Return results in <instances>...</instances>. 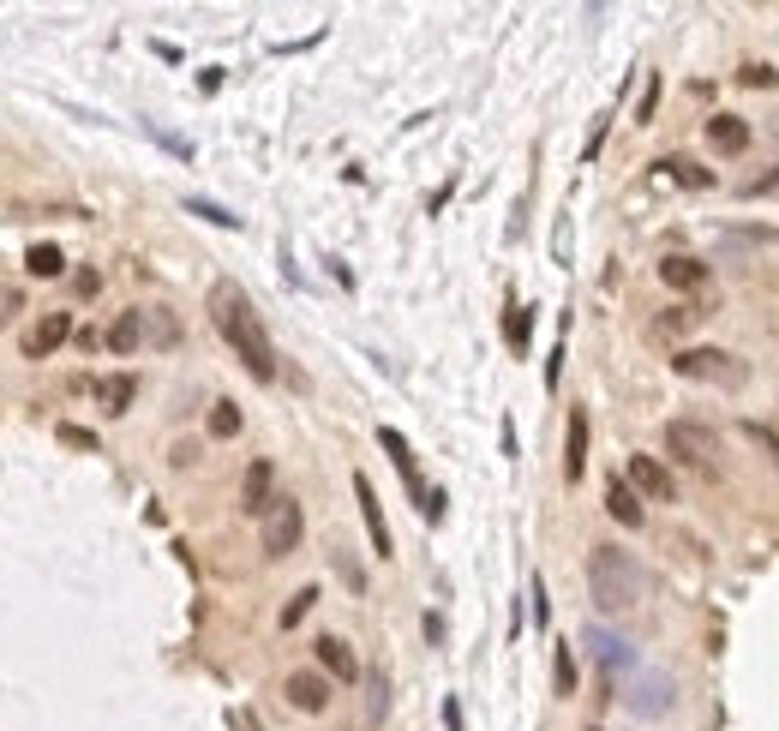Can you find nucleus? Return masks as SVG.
Instances as JSON below:
<instances>
[{
    "label": "nucleus",
    "instance_id": "f257e3e1",
    "mask_svg": "<svg viewBox=\"0 0 779 731\" xmlns=\"http://www.w3.org/2000/svg\"><path fill=\"white\" fill-rule=\"evenodd\" d=\"M210 318H216V330H222V342L234 348V360L258 378V384H270L276 378V348H270V336H264V318L252 312V300H246V288L240 282H216L210 288Z\"/></svg>",
    "mask_w": 779,
    "mask_h": 731
},
{
    "label": "nucleus",
    "instance_id": "f03ea898",
    "mask_svg": "<svg viewBox=\"0 0 779 731\" xmlns=\"http://www.w3.org/2000/svg\"><path fill=\"white\" fill-rule=\"evenodd\" d=\"M588 594H594V606H600L606 618H624V612L642 606L648 576H642V564H636L624 546H594V552H588Z\"/></svg>",
    "mask_w": 779,
    "mask_h": 731
},
{
    "label": "nucleus",
    "instance_id": "7ed1b4c3",
    "mask_svg": "<svg viewBox=\"0 0 779 731\" xmlns=\"http://www.w3.org/2000/svg\"><path fill=\"white\" fill-rule=\"evenodd\" d=\"M672 372L690 378V384H726V390H738V384L750 378L744 360H732L726 348H684V354L672 360Z\"/></svg>",
    "mask_w": 779,
    "mask_h": 731
},
{
    "label": "nucleus",
    "instance_id": "20e7f679",
    "mask_svg": "<svg viewBox=\"0 0 779 731\" xmlns=\"http://www.w3.org/2000/svg\"><path fill=\"white\" fill-rule=\"evenodd\" d=\"M300 534H306V510H300V498H270V510H264V558H288V552H300Z\"/></svg>",
    "mask_w": 779,
    "mask_h": 731
},
{
    "label": "nucleus",
    "instance_id": "39448f33",
    "mask_svg": "<svg viewBox=\"0 0 779 731\" xmlns=\"http://www.w3.org/2000/svg\"><path fill=\"white\" fill-rule=\"evenodd\" d=\"M666 450H672L678 462H690V468H714L720 438H714L708 426H696V420H672V426H666Z\"/></svg>",
    "mask_w": 779,
    "mask_h": 731
},
{
    "label": "nucleus",
    "instance_id": "423d86ee",
    "mask_svg": "<svg viewBox=\"0 0 779 731\" xmlns=\"http://www.w3.org/2000/svg\"><path fill=\"white\" fill-rule=\"evenodd\" d=\"M624 480H630V492H636V498H660V504H672V498H678V480L666 474V462H660V456H630Z\"/></svg>",
    "mask_w": 779,
    "mask_h": 731
},
{
    "label": "nucleus",
    "instance_id": "0eeeda50",
    "mask_svg": "<svg viewBox=\"0 0 779 731\" xmlns=\"http://www.w3.org/2000/svg\"><path fill=\"white\" fill-rule=\"evenodd\" d=\"M624 702H630V714L660 720V714H672V702H678V696H672V678H666V672H642V678L630 684V696H624Z\"/></svg>",
    "mask_w": 779,
    "mask_h": 731
},
{
    "label": "nucleus",
    "instance_id": "6e6552de",
    "mask_svg": "<svg viewBox=\"0 0 779 731\" xmlns=\"http://www.w3.org/2000/svg\"><path fill=\"white\" fill-rule=\"evenodd\" d=\"M66 336H72V312H42V318L24 330V360H48Z\"/></svg>",
    "mask_w": 779,
    "mask_h": 731
},
{
    "label": "nucleus",
    "instance_id": "1a4fd4ad",
    "mask_svg": "<svg viewBox=\"0 0 779 731\" xmlns=\"http://www.w3.org/2000/svg\"><path fill=\"white\" fill-rule=\"evenodd\" d=\"M282 696H288L300 714H324V708H330V678H324V672H288Z\"/></svg>",
    "mask_w": 779,
    "mask_h": 731
},
{
    "label": "nucleus",
    "instance_id": "9d476101",
    "mask_svg": "<svg viewBox=\"0 0 779 731\" xmlns=\"http://www.w3.org/2000/svg\"><path fill=\"white\" fill-rule=\"evenodd\" d=\"M660 282L678 288V294H696V288L708 282V264L690 258V252H666V258H660Z\"/></svg>",
    "mask_w": 779,
    "mask_h": 731
},
{
    "label": "nucleus",
    "instance_id": "9b49d317",
    "mask_svg": "<svg viewBox=\"0 0 779 731\" xmlns=\"http://www.w3.org/2000/svg\"><path fill=\"white\" fill-rule=\"evenodd\" d=\"M270 486H276V468L258 456V462L240 474V510H246V516H264V510H270Z\"/></svg>",
    "mask_w": 779,
    "mask_h": 731
},
{
    "label": "nucleus",
    "instance_id": "f8f14e48",
    "mask_svg": "<svg viewBox=\"0 0 779 731\" xmlns=\"http://www.w3.org/2000/svg\"><path fill=\"white\" fill-rule=\"evenodd\" d=\"M354 498H360V516H366V534H372V552H378V558H390L396 546H390V528H384V510H378V492H372V480H366V474H354Z\"/></svg>",
    "mask_w": 779,
    "mask_h": 731
},
{
    "label": "nucleus",
    "instance_id": "ddd939ff",
    "mask_svg": "<svg viewBox=\"0 0 779 731\" xmlns=\"http://www.w3.org/2000/svg\"><path fill=\"white\" fill-rule=\"evenodd\" d=\"M318 666H324V678H336V684H360V660H354V648H348L342 636H318Z\"/></svg>",
    "mask_w": 779,
    "mask_h": 731
},
{
    "label": "nucleus",
    "instance_id": "4468645a",
    "mask_svg": "<svg viewBox=\"0 0 779 731\" xmlns=\"http://www.w3.org/2000/svg\"><path fill=\"white\" fill-rule=\"evenodd\" d=\"M708 144H714L720 156H744V150H750V120H744V114H714V120H708Z\"/></svg>",
    "mask_w": 779,
    "mask_h": 731
},
{
    "label": "nucleus",
    "instance_id": "2eb2a0df",
    "mask_svg": "<svg viewBox=\"0 0 779 731\" xmlns=\"http://www.w3.org/2000/svg\"><path fill=\"white\" fill-rule=\"evenodd\" d=\"M588 474V408H570V432H564V480Z\"/></svg>",
    "mask_w": 779,
    "mask_h": 731
},
{
    "label": "nucleus",
    "instance_id": "dca6fc26",
    "mask_svg": "<svg viewBox=\"0 0 779 731\" xmlns=\"http://www.w3.org/2000/svg\"><path fill=\"white\" fill-rule=\"evenodd\" d=\"M606 516H612L618 528H642V522H648L642 498H636V492H630V480H618V474L606 480Z\"/></svg>",
    "mask_w": 779,
    "mask_h": 731
},
{
    "label": "nucleus",
    "instance_id": "f3484780",
    "mask_svg": "<svg viewBox=\"0 0 779 731\" xmlns=\"http://www.w3.org/2000/svg\"><path fill=\"white\" fill-rule=\"evenodd\" d=\"M582 642L594 648V660H600L606 672H636V654H630V642H624V636H612V630H600V624H594Z\"/></svg>",
    "mask_w": 779,
    "mask_h": 731
},
{
    "label": "nucleus",
    "instance_id": "a211bd4d",
    "mask_svg": "<svg viewBox=\"0 0 779 731\" xmlns=\"http://www.w3.org/2000/svg\"><path fill=\"white\" fill-rule=\"evenodd\" d=\"M378 444L390 450V462H396V474H402V480H408V486H414V492L426 498V486H420V474H414V450H408V438H402L396 426H378Z\"/></svg>",
    "mask_w": 779,
    "mask_h": 731
},
{
    "label": "nucleus",
    "instance_id": "6ab92c4d",
    "mask_svg": "<svg viewBox=\"0 0 779 731\" xmlns=\"http://www.w3.org/2000/svg\"><path fill=\"white\" fill-rule=\"evenodd\" d=\"M24 264H30V276H42V282H54V276L66 270V252H60L54 240H42V246H30V252H24Z\"/></svg>",
    "mask_w": 779,
    "mask_h": 731
},
{
    "label": "nucleus",
    "instance_id": "aec40b11",
    "mask_svg": "<svg viewBox=\"0 0 779 731\" xmlns=\"http://www.w3.org/2000/svg\"><path fill=\"white\" fill-rule=\"evenodd\" d=\"M138 336H144V312H120V318L108 324V348H114V354H132Z\"/></svg>",
    "mask_w": 779,
    "mask_h": 731
},
{
    "label": "nucleus",
    "instance_id": "412c9836",
    "mask_svg": "<svg viewBox=\"0 0 779 731\" xmlns=\"http://www.w3.org/2000/svg\"><path fill=\"white\" fill-rule=\"evenodd\" d=\"M660 168H666V174H672L678 186H696V192H702V186H714V174H708V168H696L690 156H666Z\"/></svg>",
    "mask_w": 779,
    "mask_h": 731
},
{
    "label": "nucleus",
    "instance_id": "4be33fe9",
    "mask_svg": "<svg viewBox=\"0 0 779 731\" xmlns=\"http://www.w3.org/2000/svg\"><path fill=\"white\" fill-rule=\"evenodd\" d=\"M132 390H138V384H132V378L120 372V378H102V384H96V402H102L108 414H120V408L132 402Z\"/></svg>",
    "mask_w": 779,
    "mask_h": 731
},
{
    "label": "nucleus",
    "instance_id": "5701e85b",
    "mask_svg": "<svg viewBox=\"0 0 779 731\" xmlns=\"http://www.w3.org/2000/svg\"><path fill=\"white\" fill-rule=\"evenodd\" d=\"M204 426H210V438H240V426H246V414H240L234 402H216Z\"/></svg>",
    "mask_w": 779,
    "mask_h": 731
},
{
    "label": "nucleus",
    "instance_id": "b1692460",
    "mask_svg": "<svg viewBox=\"0 0 779 731\" xmlns=\"http://www.w3.org/2000/svg\"><path fill=\"white\" fill-rule=\"evenodd\" d=\"M504 330H510V348L522 354V348H528V330H534V318H528V306H510V318H504Z\"/></svg>",
    "mask_w": 779,
    "mask_h": 731
},
{
    "label": "nucleus",
    "instance_id": "393cba45",
    "mask_svg": "<svg viewBox=\"0 0 779 731\" xmlns=\"http://www.w3.org/2000/svg\"><path fill=\"white\" fill-rule=\"evenodd\" d=\"M312 606H318V588H300V594H294V600L282 606V630H294V624H300V618H306Z\"/></svg>",
    "mask_w": 779,
    "mask_h": 731
},
{
    "label": "nucleus",
    "instance_id": "a878e982",
    "mask_svg": "<svg viewBox=\"0 0 779 731\" xmlns=\"http://www.w3.org/2000/svg\"><path fill=\"white\" fill-rule=\"evenodd\" d=\"M186 210L192 216H204V222H222V228H240V216H228L222 204H210V198H186Z\"/></svg>",
    "mask_w": 779,
    "mask_h": 731
},
{
    "label": "nucleus",
    "instance_id": "bb28decb",
    "mask_svg": "<svg viewBox=\"0 0 779 731\" xmlns=\"http://www.w3.org/2000/svg\"><path fill=\"white\" fill-rule=\"evenodd\" d=\"M558 696H576V654L558 648Z\"/></svg>",
    "mask_w": 779,
    "mask_h": 731
},
{
    "label": "nucleus",
    "instance_id": "cd10ccee",
    "mask_svg": "<svg viewBox=\"0 0 779 731\" xmlns=\"http://www.w3.org/2000/svg\"><path fill=\"white\" fill-rule=\"evenodd\" d=\"M774 78H779L774 66H744V72H738V84H750V90H768Z\"/></svg>",
    "mask_w": 779,
    "mask_h": 731
},
{
    "label": "nucleus",
    "instance_id": "c85d7f7f",
    "mask_svg": "<svg viewBox=\"0 0 779 731\" xmlns=\"http://www.w3.org/2000/svg\"><path fill=\"white\" fill-rule=\"evenodd\" d=\"M690 318H696V312H684V306H672V312H666V318H660L654 330H660V336H678V330H684Z\"/></svg>",
    "mask_w": 779,
    "mask_h": 731
},
{
    "label": "nucleus",
    "instance_id": "c756f323",
    "mask_svg": "<svg viewBox=\"0 0 779 731\" xmlns=\"http://www.w3.org/2000/svg\"><path fill=\"white\" fill-rule=\"evenodd\" d=\"M744 198H779V174H762V180H750V186H744Z\"/></svg>",
    "mask_w": 779,
    "mask_h": 731
},
{
    "label": "nucleus",
    "instance_id": "7c9ffc66",
    "mask_svg": "<svg viewBox=\"0 0 779 731\" xmlns=\"http://www.w3.org/2000/svg\"><path fill=\"white\" fill-rule=\"evenodd\" d=\"M654 102H660V84H648V90H642V126L654 120Z\"/></svg>",
    "mask_w": 779,
    "mask_h": 731
},
{
    "label": "nucleus",
    "instance_id": "2f4dec72",
    "mask_svg": "<svg viewBox=\"0 0 779 731\" xmlns=\"http://www.w3.org/2000/svg\"><path fill=\"white\" fill-rule=\"evenodd\" d=\"M96 288H102V276H96V270H78V294H84V300H90V294H96Z\"/></svg>",
    "mask_w": 779,
    "mask_h": 731
},
{
    "label": "nucleus",
    "instance_id": "473e14b6",
    "mask_svg": "<svg viewBox=\"0 0 779 731\" xmlns=\"http://www.w3.org/2000/svg\"><path fill=\"white\" fill-rule=\"evenodd\" d=\"M444 731H462V708L456 702H444Z\"/></svg>",
    "mask_w": 779,
    "mask_h": 731
},
{
    "label": "nucleus",
    "instance_id": "72a5a7b5",
    "mask_svg": "<svg viewBox=\"0 0 779 731\" xmlns=\"http://www.w3.org/2000/svg\"><path fill=\"white\" fill-rule=\"evenodd\" d=\"M588 731H600V726H588Z\"/></svg>",
    "mask_w": 779,
    "mask_h": 731
}]
</instances>
